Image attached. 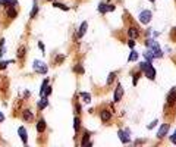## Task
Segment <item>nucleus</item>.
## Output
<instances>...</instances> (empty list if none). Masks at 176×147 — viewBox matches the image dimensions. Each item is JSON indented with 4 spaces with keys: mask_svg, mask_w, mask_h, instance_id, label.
<instances>
[{
    "mask_svg": "<svg viewBox=\"0 0 176 147\" xmlns=\"http://www.w3.org/2000/svg\"><path fill=\"white\" fill-rule=\"evenodd\" d=\"M34 71L37 72V74H46L47 72V66H46V63L44 62H40V60H34Z\"/></svg>",
    "mask_w": 176,
    "mask_h": 147,
    "instance_id": "1",
    "label": "nucleus"
},
{
    "mask_svg": "<svg viewBox=\"0 0 176 147\" xmlns=\"http://www.w3.org/2000/svg\"><path fill=\"white\" fill-rule=\"evenodd\" d=\"M138 18H140V22L141 24H148L151 21V12L150 10H142Z\"/></svg>",
    "mask_w": 176,
    "mask_h": 147,
    "instance_id": "2",
    "label": "nucleus"
},
{
    "mask_svg": "<svg viewBox=\"0 0 176 147\" xmlns=\"http://www.w3.org/2000/svg\"><path fill=\"white\" fill-rule=\"evenodd\" d=\"M144 72H145V77H147L148 80H154V78H156V69H154L151 65H150Z\"/></svg>",
    "mask_w": 176,
    "mask_h": 147,
    "instance_id": "3",
    "label": "nucleus"
},
{
    "mask_svg": "<svg viewBox=\"0 0 176 147\" xmlns=\"http://www.w3.org/2000/svg\"><path fill=\"white\" fill-rule=\"evenodd\" d=\"M100 118H101V121L103 122H109L110 119H112V112L110 110H101V113H100Z\"/></svg>",
    "mask_w": 176,
    "mask_h": 147,
    "instance_id": "4",
    "label": "nucleus"
},
{
    "mask_svg": "<svg viewBox=\"0 0 176 147\" xmlns=\"http://www.w3.org/2000/svg\"><path fill=\"white\" fill-rule=\"evenodd\" d=\"M122 96H123V88H122L120 85H118V88H116V91H115V96H113L115 102H120Z\"/></svg>",
    "mask_w": 176,
    "mask_h": 147,
    "instance_id": "5",
    "label": "nucleus"
},
{
    "mask_svg": "<svg viewBox=\"0 0 176 147\" xmlns=\"http://www.w3.org/2000/svg\"><path fill=\"white\" fill-rule=\"evenodd\" d=\"M18 132H19L21 140L24 141V144H27V140H28V137H27V130H25L24 127H19V128H18Z\"/></svg>",
    "mask_w": 176,
    "mask_h": 147,
    "instance_id": "6",
    "label": "nucleus"
},
{
    "mask_svg": "<svg viewBox=\"0 0 176 147\" xmlns=\"http://www.w3.org/2000/svg\"><path fill=\"white\" fill-rule=\"evenodd\" d=\"M175 100H176V90L173 88V90L169 93V96H167V103L173 105V103H175Z\"/></svg>",
    "mask_w": 176,
    "mask_h": 147,
    "instance_id": "7",
    "label": "nucleus"
},
{
    "mask_svg": "<svg viewBox=\"0 0 176 147\" xmlns=\"http://www.w3.org/2000/svg\"><path fill=\"white\" fill-rule=\"evenodd\" d=\"M167 131H169V125H167V124H163V125L160 127V130H159L157 135H159V137H163V135H166V134H167Z\"/></svg>",
    "mask_w": 176,
    "mask_h": 147,
    "instance_id": "8",
    "label": "nucleus"
},
{
    "mask_svg": "<svg viewBox=\"0 0 176 147\" xmlns=\"http://www.w3.org/2000/svg\"><path fill=\"white\" fill-rule=\"evenodd\" d=\"M44 130H46V121H44V119H40V121L37 122V131H38V132H43Z\"/></svg>",
    "mask_w": 176,
    "mask_h": 147,
    "instance_id": "9",
    "label": "nucleus"
},
{
    "mask_svg": "<svg viewBox=\"0 0 176 147\" xmlns=\"http://www.w3.org/2000/svg\"><path fill=\"white\" fill-rule=\"evenodd\" d=\"M118 134H119V138H120V141H122V143H125V144H128V143L131 141L126 132H123V131H119Z\"/></svg>",
    "mask_w": 176,
    "mask_h": 147,
    "instance_id": "10",
    "label": "nucleus"
},
{
    "mask_svg": "<svg viewBox=\"0 0 176 147\" xmlns=\"http://www.w3.org/2000/svg\"><path fill=\"white\" fill-rule=\"evenodd\" d=\"M87 28H88V22H82V24H81V27H79V33H78V37H82V35L85 34Z\"/></svg>",
    "mask_w": 176,
    "mask_h": 147,
    "instance_id": "11",
    "label": "nucleus"
},
{
    "mask_svg": "<svg viewBox=\"0 0 176 147\" xmlns=\"http://www.w3.org/2000/svg\"><path fill=\"white\" fill-rule=\"evenodd\" d=\"M47 105H49V102H47V97H46V96H43V97H41V100L38 102V109H44Z\"/></svg>",
    "mask_w": 176,
    "mask_h": 147,
    "instance_id": "12",
    "label": "nucleus"
},
{
    "mask_svg": "<svg viewBox=\"0 0 176 147\" xmlns=\"http://www.w3.org/2000/svg\"><path fill=\"white\" fill-rule=\"evenodd\" d=\"M16 10L13 9V6H8V16L10 18V19H13V18H16Z\"/></svg>",
    "mask_w": 176,
    "mask_h": 147,
    "instance_id": "13",
    "label": "nucleus"
},
{
    "mask_svg": "<svg viewBox=\"0 0 176 147\" xmlns=\"http://www.w3.org/2000/svg\"><path fill=\"white\" fill-rule=\"evenodd\" d=\"M128 34H129V37H131L132 40H134V38H137V37H138V30H137V28H134V27H132V28H129Z\"/></svg>",
    "mask_w": 176,
    "mask_h": 147,
    "instance_id": "14",
    "label": "nucleus"
},
{
    "mask_svg": "<svg viewBox=\"0 0 176 147\" xmlns=\"http://www.w3.org/2000/svg\"><path fill=\"white\" fill-rule=\"evenodd\" d=\"M144 56H145V59H147L148 62H151V60L154 59V55H153V50H147V52L144 53Z\"/></svg>",
    "mask_w": 176,
    "mask_h": 147,
    "instance_id": "15",
    "label": "nucleus"
},
{
    "mask_svg": "<svg viewBox=\"0 0 176 147\" xmlns=\"http://www.w3.org/2000/svg\"><path fill=\"white\" fill-rule=\"evenodd\" d=\"M25 52H27V49H25L24 46H22V47L19 49V50H18V58H19V59H22V58L25 56Z\"/></svg>",
    "mask_w": 176,
    "mask_h": 147,
    "instance_id": "16",
    "label": "nucleus"
},
{
    "mask_svg": "<svg viewBox=\"0 0 176 147\" xmlns=\"http://www.w3.org/2000/svg\"><path fill=\"white\" fill-rule=\"evenodd\" d=\"M137 59H138V53H137L135 50H132L131 55H129V62H134V60H137Z\"/></svg>",
    "mask_w": 176,
    "mask_h": 147,
    "instance_id": "17",
    "label": "nucleus"
},
{
    "mask_svg": "<svg viewBox=\"0 0 176 147\" xmlns=\"http://www.w3.org/2000/svg\"><path fill=\"white\" fill-rule=\"evenodd\" d=\"M53 6H54V8H59V9H62V10H69L68 6H65V5H62V3H57V2H53Z\"/></svg>",
    "mask_w": 176,
    "mask_h": 147,
    "instance_id": "18",
    "label": "nucleus"
},
{
    "mask_svg": "<svg viewBox=\"0 0 176 147\" xmlns=\"http://www.w3.org/2000/svg\"><path fill=\"white\" fill-rule=\"evenodd\" d=\"M79 127H81V121H79V118L76 116V118L74 119V128H75V131H78Z\"/></svg>",
    "mask_w": 176,
    "mask_h": 147,
    "instance_id": "19",
    "label": "nucleus"
},
{
    "mask_svg": "<svg viewBox=\"0 0 176 147\" xmlns=\"http://www.w3.org/2000/svg\"><path fill=\"white\" fill-rule=\"evenodd\" d=\"M5 38H2V40H0V56H3L5 55Z\"/></svg>",
    "mask_w": 176,
    "mask_h": 147,
    "instance_id": "20",
    "label": "nucleus"
},
{
    "mask_svg": "<svg viewBox=\"0 0 176 147\" xmlns=\"http://www.w3.org/2000/svg\"><path fill=\"white\" fill-rule=\"evenodd\" d=\"M79 96L82 97V99H84V102H87V103H88V102H90V100H91V96H90V94H88V93H81Z\"/></svg>",
    "mask_w": 176,
    "mask_h": 147,
    "instance_id": "21",
    "label": "nucleus"
},
{
    "mask_svg": "<svg viewBox=\"0 0 176 147\" xmlns=\"http://www.w3.org/2000/svg\"><path fill=\"white\" fill-rule=\"evenodd\" d=\"M32 118H34V116H32V113H31L30 110H25V112H24V119H25V121H31Z\"/></svg>",
    "mask_w": 176,
    "mask_h": 147,
    "instance_id": "22",
    "label": "nucleus"
},
{
    "mask_svg": "<svg viewBox=\"0 0 176 147\" xmlns=\"http://www.w3.org/2000/svg\"><path fill=\"white\" fill-rule=\"evenodd\" d=\"M88 140H90V134H88V132H85V134H84V138H82V143H81V144H82V146H87V144H88Z\"/></svg>",
    "mask_w": 176,
    "mask_h": 147,
    "instance_id": "23",
    "label": "nucleus"
},
{
    "mask_svg": "<svg viewBox=\"0 0 176 147\" xmlns=\"http://www.w3.org/2000/svg\"><path fill=\"white\" fill-rule=\"evenodd\" d=\"M150 65H151V62H148V60H147V62H142V63H140V68H141V71H145V69H147Z\"/></svg>",
    "mask_w": 176,
    "mask_h": 147,
    "instance_id": "24",
    "label": "nucleus"
},
{
    "mask_svg": "<svg viewBox=\"0 0 176 147\" xmlns=\"http://www.w3.org/2000/svg\"><path fill=\"white\" fill-rule=\"evenodd\" d=\"M115 77H116V74H115V72H112V74H110V75H109V78H107V84H112V83L115 81Z\"/></svg>",
    "mask_w": 176,
    "mask_h": 147,
    "instance_id": "25",
    "label": "nucleus"
},
{
    "mask_svg": "<svg viewBox=\"0 0 176 147\" xmlns=\"http://www.w3.org/2000/svg\"><path fill=\"white\" fill-rule=\"evenodd\" d=\"M98 10H100L101 13H106V12H107V5H104V3H100V6H98Z\"/></svg>",
    "mask_w": 176,
    "mask_h": 147,
    "instance_id": "26",
    "label": "nucleus"
},
{
    "mask_svg": "<svg viewBox=\"0 0 176 147\" xmlns=\"http://www.w3.org/2000/svg\"><path fill=\"white\" fill-rule=\"evenodd\" d=\"M12 62H13V60H6V62L2 60V62H0V69H5V68H6L9 63H12Z\"/></svg>",
    "mask_w": 176,
    "mask_h": 147,
    "instance_id": "27",
    "label": "nucleus"
},
{
    "mask_svg": "<svg viewBox=\"0 0 176 147\" xmlns=\"http://www.w3.org/2000/svg\"><path fill=\"white\" fill-rule=\"evenodd\" d=\"M37 12H38V6H37V3H35V5H34V8H32V12H31V18H35Z\"/></svg>",
    "mask_w": 176,
    "mask_h": 147,
    "instance_id": "28",
    "label": "nucleus"
},
{
    "mask_svg": "<svg viewBox=\"0 0 176 147\" xmlns=\"http://www.w3.org/2000/svg\"><path fill=\"white\" fill-rule=\"evenodd\" d=\"M137 83H138V74H135L134 80H132V84H134V85H137Z\"/></svg>",
    "mask_w": 176,
    "mask_h": 147,
    "instance_id": "29",
    "label": "nucleus"
},
{
    "mask_svg": "<svg viewBox=\"0 0 176 147\" xmlns=\"http://www.w3.org/2000/svg\"><path fill=\"white\" fill-rule=\"evenodd\" d=\"M156 124H157V121H153V122H151V124L148 125V130H151V128H154V127H156Z\"/></svg>",
    "mask_w": 176,
    "mask_h": 147,
    "instance_id": "30",
    "label": "nucleus"
},
{
    "mask_svg": "<svg viewBox=\"0 0 176 147\" xmlns=\"http://www.w3.org/2000/svg\"><path fill=\"white\" fill-rule=\"evenodd\" d=\"M75 72H79V74H82V72H84V69H82L81 66H76V68H75Z\"/></svg>",
    "mask_w": 176,
    "mask_h": 147,
    "instance_id": "31",
    "label": "nucleus"
},
{
    "mask_svg": "<svg viewBox=\"0 0 176 147\" xmlns=\"http://www.w3.org/2000/svg\"><path fill=\"white\" fill-rule=\"evenodd\" d=\"M170 141L173 143V144H176V135L173 134V135H170Z\"/></svg>",
    "mask_w": 176,
    "mask_h": 147,
    "instance_id": "32",
    "label": "nucleus"
},
{
    "mask_svg": "<svg viewBox=\"0 0 176 147\" xmlns=\"http://www.w3.org/2000/svg\"><path fill=\"white\" fill-rule=\"evenodd\" d=\"M110 10H115V6L113 5H107V12H110Z\"/></svg>",
    "mask_w": 176,
    "mask_h": 147,
    "instance_id": "33",
    "label": "nucleus"
},
{
    "mask_svg": "<svg viewBox=\"0 0 176 147\" xmlns=\"http://www.w3.org/2000/svg\"><path fill=\"white\" fill-rule=\"evenodd\" d=\"M128 44H129V47H131V49H132V47H134V46H135V43H134V40H132V38H131V41H129Z\"/></svg>",
    "mask_w": 176,
    "mask_h": 147,
    "instance_id": "34",
    "label": "nucleus"
},
{
    "mask_svg": "<svg viewBox=\"0 0 176 147\" xmlns=\"http://www.w3.org/2000/svg\"><path fill=\"white\" fill-rule=\"evenodd\" d=\"M38 47H40V49H41V52H43V50H44V44H43V43H41V41H40V43H38Z\"/></svg>",
    "mask_w": 176,
    "mask_h": 147,
    "instance_id": "35",
    "label": "nucleus"
},
{
    "mask_svg": "<svg viewBox=\"0 0 176 147\" xmlns=\"http://www.w3.org/2000/svg\"><path fill=\"white\" fill-rule=\"evenodd\" d=\"M3 121H5V115L0 112V122H3Z\"/></svg>",
    "mask_w": 176,
    "mask_h": 147,
    "instance_id": "36",
    "label": "nucleus"
},
{
    "mask_svg": "<svg viewBox=\"0 0 176 147\" xmlns=\"http://www.w3.org/2000/svg\"><path fill=\"white\" fill-rule=\"evenodd\" d=\"M63 59H65V56H59V58H57V63H60Z\"/></svg>",
    "mask_w": 176,
    "mask_h": 147,
    "instance_id": "37",
    "label": "nucleus"
},
{
    "mask_svg": "<svg viewBox=\"0 0 176 147\" xmlns=\"http://www.w3.org/2000/svg\"><path fill=\"white\" fill-rule=\"evenodd\" d=\"M5 3V0H0V5H3Z\"/></svg>",
    "mask_w": 176,
    "mask_h": 147,
    "instance_id": "38",
    "label": "nucleus"
},
{
    "mask_svg": "<svg viewBox=\"0 0 176 147\" xmlns=\"http://www.w3.org/2000/svg\"><path fill=\"white\" fill-rule=\"evenodd\" d=\"M173 134H175V135H176V131H175V132H173Z\"/></svg>",
    "mask_w": 176,
    "mask_h": 147,
    "instance_id": "39",
    "label": "nucleus"
},
{
    "mask_svg": "<svg viewBox=\"0 0 176 147\" xmlns=\"http://www.w3.org/2000/svg\"><path fill=\"white\" fill-rule=\"evenodd\" d=\"M150 2H154V0H150Z\"/></svg>",
    "mask_w": 176,
    "mask_h": 147,
    "instance_id": "40",
    "label": "nucleus"
}]
</instances>
